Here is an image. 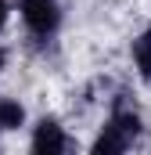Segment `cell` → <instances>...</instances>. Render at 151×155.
<instances>
[{"instance_id": "obj_1", "label": "cell", "mask_w": 151, "mask_h": 155, "mask_svg": "<svg viewBox=\"0 0 151 155\" xmlns=\"http://www.w3.org/2000/svg\"><path fill=\"white\" fill-rule=\"evenodd\" d=\"M137 137H140V112L126 101V94H119L112 101L104 126L97 130V137L90 144V155H126Z\"/></svg>"}, {"instance_id": "obj_2", "label": "cell", "mask_w": 151, "mask_h": 155, "mask_svg": "<svg viewBox=\"0 0 151 155\" xmlns=\"http://www.w3.org/2000/svg\"><path fill=\"white\" fill-rule=\"evenodd\" d=\"M18 18L25 25V33L40 43L58 36L61 22H65V11L58 0H18Z\"/></svg>"}, {"instance_id": "obj_3", "label": "cell", "mask_w": 151, "mask_h": 155, "mask_svg": "<svg viewBox=\"0 0 151 155\" xmlns=\"http://www.w3.org/2000/svg\"><path fill=\"white\" fill-rule=\"evenodd\" d=\"M72 141L61 126V119L54 116H40L33 126V137H29V155H72Z\"/></svg>"}, {"instance_id": "obj_4", "label": "cell", "mask_w": 151, "mask_h": 155, "mask_svg": "<svg viewBox=\"0 0 151 155\" xmlns=\"http://www.w3.org/2000/svg\"><path fill=\"white\" fill-rule=\"evenodd\" d=\"M130 58H133L137 76L151 87V25L144 29V33H137V36H133V43H130Z\"/></svg>"}, {"instance_id": "obj_5", "label": "cell", "mask_w": 151, "mask_h": 155, "mask_svg": "<svg viewBox=\"0 0 151 155\" xmlns=\"http://www.w3.org/2000/svg\"><path fill=\"white\" fill-rule=\"evenodd\" d=\"M25 126V105L14 97H0V134H14Z\"/></svg>"}, {"instance_id": "obj_6", "label": "cell", "mask_w": 151, "mask_h": 155, "mask_svg": "<svg viewBox=\"0 0 151 155\" xmlns=\"http://www.w3.org/2000/svg\"><path fill=\"white\" fill-rule=\"evenodd\" d=\"M7 18H11V4H7V0H0V33L7 29Z\"/></svg>"}, {"instance_id": "obj_7", "label": "cell", "mask_w": 151, "mask_h": 155, "mask_svg": "<svg viewBox=\"0 0 151 155\" xmlns=\"http://www.w3.org/2000/svg\"><path fill=\"white\" fill-rule=\"evenodd\" d=\"M4 69H7V51L0 47V72H4Z\"/></svg>"}]
</instances>
